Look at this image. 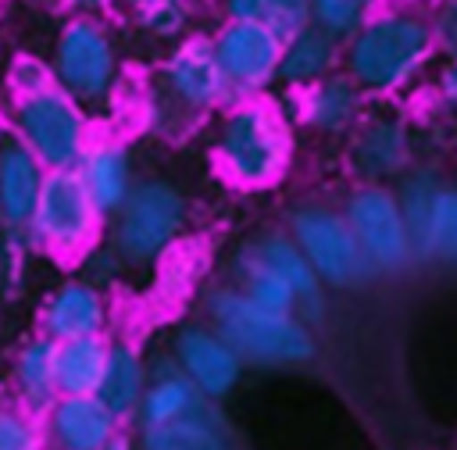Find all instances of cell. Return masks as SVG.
Returning a JSON list of instances; mask_svg holds the SVG:
<instances>
[{"label":"cell","mask_w":457,"mask_h":450,"mask_svg":"<svg viewBox=\"0 0 457 450\" xmlns=\"http://www.w3.org/2000/svg\"><path fill=\"white\" fill-rule=\"evenodd\" d=\"M7 86L14 96H32L46 86H57L54 82V68L50 61L36 57V54H14L11 64H7Z\"/></svg>","instance_id":"f546056e"},{"label":"cell","mask_w":457,"mask_h":450,"mask_svg":"<svg viewBox=\"0 0 457 450\" xmlns=\"http://www.w3.org/2000/svg\"><path fill=\"white\" fill-rule=\"evenodd\" d=\"M218 161L225 175L246 189L275 186L289 168L293 136L275 107L261 96L236 100L218 125Z\"/></svg>","instance_id":"7a4b0ae2"},{"label":"cell","mask_w":457,"mask_h":450,"mask_svg":"<svg viewBox=\"0 0 457 450\" xmlns=\"http://www.w3.org/2000/svg\"><path fill=\"white\" fill-rule=\"evenodd\" d=\"M14 136L36 154L46 171L75 168L89 146V121L82 104L61 86L32 96H14Z\"/></svg>","instance_id":"8992f818"},{"label":"cell","mask_w":457,"mask_h":450,"mask_svg":"<svg viewBox=\"0 0 457 450\" xmlns=\"http://www.w3.org/2000/svg\"><path fill=\"white\" fill-rule=\"evenodd\" d=\"M43 175L46 168L18 136L0 139V218L11 229H29L43 189Z\"/></svg>","instance_id":"2e32d148"},{"label":"cell","mask_w":457,"mask_h":450,"mask_svg":"<svg viewBox=\"0 0 457 450\" xmlns=\"http://www.w3.org/2000/svg\"><path fill=\"white\" fill-rule=\"evenodd\" d=\"M361 114H364V89L343 68H336L325 79L300 89V118L307 129H314L321 136L353 129L361 121Z\"/></svg>","instance_id":"9a60e30c"},{"label":"cell","mask_w":457,"mask_h":450,"mask_svg":"<svg viewBox=\"0 0 457 450\" xmlns=\"http://www.w3.org/2000/svg\"><path fill=\"white\" fill-rule=\"evenodd\" d=\"M343 64V43L325 36L321 29L307 25L303 32L282 39V61H278V82L289 89H307L311 82L325 79Z\"/></svg>","instance_id":"ffe728a7"},{"label":"cell","mask_w":457,"mask_h":450,"mask_svg":"<svg viewBox=\"0 0 457 450\" xmlns=\"http://www.w3.org/2000/svg\"><path fill=\"white\" fill-rule=\"evenodd\" d=\"M104 450H132V443H129L125 436H118V432H114V436H111V443H107Z\"/></svg>","instance_id":"8d00e7d4"},{"label":"cell","mask_w":457,"mask_h":450,"mask_svg":"<svg viewBox=\"0 0 457 450\" xmlns=\"http://www.w3.org/2000/svg\"><path fill=\"white\" fill-rule=\"evenodd\" d=\"M436 57L432 25L411 7L371 11L368 21L343 43V71L364 96H393L407 89Z\"/></svg>","instance_id":"6da1fadb"},{"label":"cell","mask_w":457,"mask_h":450,"mask_svg":"<svg viewBox=\"0 0 457 450\" xmlns=\"http://www.w3.org/2000/svg\"><path fill=\"white\" fill-rule=\"evenodd\" d=\"M182 225H186L182 193L161 179L139 182L114 211L111 250L118 254L121 268H146L175 243Z\"/></svg>","instance_id":"5b68a950"},{"label":"cell","mask_w":457,"mask_h":450,"mask_svg":"<svg viewBox=\"0 0 457 450\" xmlns=\"http://www.w3.org/2000/svg\"><path fill=\"white\" fill-rule=\"evenodd\" d=\"M375 7L357 4V0H311V25L321 29L325 36L346 43L371 14Z\"/></svg>","instance_id":"83f0119b"},{"label":"cell","mask_w":457,"mask_h":450,"mask_svg":"<svg viewBox=\"0 0 457 450\" xmlns=\"http://www.w3.org/2000/svg\"><path fill=\"white\" fill-rule=\"evenodd\" d=\"M54 82L82 107L104 104L118 86V43L104 14H68L50 50Z\"/></svg>","instance_id":"277c9868"},{"label":"cell","mask_w":457,"mask_h":450,"mask_svg":"<svg viewBox=\"0 0 457 450\" xmlns=\"http://www.w3.org/2000/svg\"><path fill=\"white\" fill-rule=\"evenodd\" d=\"M143 389H146V361L139 357L136 346L114 343L111 354H107V364H104V375H100V386H96L93 396L114 418H129V414L139 411Z\"/></svg>","instance_id":"603a6c76"},{"label":"cell","mask_w":457,"mask_h":450,"mask_svg":"<svg viewBox=\"0 0 457 450\" xmlns=\"http://www.w3.org/2000/svg\"><path fill=\"white\" fill-rule=\"evenodd\" d=\"M225 21H261L264 18V0H221Z\"/></svg>","instance_id":"836d02e7"},{"label":"cell","mask_w":457,"mask_h":450,"mask_svg":"<svg viewBox=\"0 0 457 450\" xmlns=\"http://www.w3.org/2000/svg\"><path fill=\"white\" fill-rule=\"evenodd\" d=\"M100 218L104 214L93 207L79 171L57 168V171L43 175V189H39L29 229L43 246L61 250V254H75L96 239Z\"/></svg>","instance_id":"ba28073f"},{"label":"cell","mask_w":457,"mask_h":450,"mask_svg":"<svg viewBox=\"0 0 457 450\" xmlns=\"http://www.w3.org/2000/svg\"><path fill=\"white\" fill-rule=\"evenodd\" d=\"M432 261L457 264V189L439 186L432 214Z\"/></svg>","instance_id":"f1b7e54d"},{"label":"cell","mask_w":457,"mask_h":450,"mask_svg":"<svg viewBox=\"0 0 457 450\" xmlns=\"http://www.w3.org/2000/svg\"><path fill=\"white\" fill-rule=\"evenodd\" d=\"M357 4H368V7H375V4H378V0H357Z\"/></svg>","instance_id":"74e56055"},{"label":"cell","mask_w":457,"mask_h":450,"mask_svg":"<svg viewBox=\"0 0 457 450\" xmlns=\"http://www.w3.org/2000/svg\"><path fill=\"white\" fill-rule=\"evenodd\" d=\"M246 246H250V254L264 268H271L296 293V318L303 325H314L325 314V293H321V282H318L311 261L296 246V239L293 236H282V232H268V236H261V239H253Z\"/></svg>","instance_id":"4fadbf2b"},{"label":"cell","mask_w":457,"mask_h":450,"mask_svg":"<svg viewBox=\"0 0 457 450\" xmlns=\"http://www.w3.org/2000/svg\"><path fill=\"white\" fill-rule=\"evenodd\" d=\"M232 100H253L278 82L282 39L264 21H225L211 36Z\"/></svg>","instance_id":"9c48e42d"},{"label":"cell","mask_w":457,"mask_h":450,"mask_svg":"<svg viewBox=\"0 0 457 450\" xmlns=\"http://www.w3.org/2000/svg\"><path fill=\"white\" fill-rule=\"evenodd\" d=\"M161 89L164 100L186 118H200L228 100V86L218 68L211 36H182L171 46L161 68Z\"/></svg>","instance_id":"8fae6325"},{"label":"cell","mask_w":457,"mask_h":450,"mask_svg":"<svg viewBox=\"0 0 457 450\" xmlns=\"http://www.w3.org/2000/svg\"><path fill=\"white\" fill-rule=\"evenodd\" d=\"M175 364L207 400L228 396L243 379V357L204 325H189L175 336Z\"/></svg>","instance_id":"7c38bea8"},{"label":"cell","mask_w":457,"mask_h":450,"mask_svg":"<svg viewBox=\"0 0 457 450\" xmlns=\"http://www.w3.org/2000/svg\"><path fill=\"white\" fill-rule=\"evenodd\" d=\"M104 321H107L104 296L93 282H82V279L64 282L43 307V336H50L54 343L96 336L104 332Z\"/></svg>","instance_id":"ac0fdd59"},{"label":"cell","mask_w":457,"mask_h":450,"mask_svg":"<svg viewBox=\"0 0 457 450\" xmlns=\"http://www.w3.org/2000/svg\"><path fill=\"white\" fill-rule=\"evenodd\" d=\"M75 171L100 214H114L132 193V157L121 143H89Z\"/></svg>","instance_id":"d6986e66"},{"label":"cell","mask_w":457,"mask_h":450,"mask_svg":"<svg viewBox=\"0 0 457 450\" xmlns=\"http://www.w3.org/2000/svg\"><path fill=\"white\" fill-rule=\"evenodd\" d=\"M136 7V21L143 32H150L154 39H182L189 36V21H193V7L189 0H132Z\"/></svg>","instance_id":"4316f807"},{"label":"cell","mask_w":457,"mask_h":450,"mask_svg":"<svg viewBox=\"0 0 457 450\" xmlns=\"http://www.w3.org/2000/svg\"><path fill=\"white\" fill-rule=\"evenodd\" d=\"M393 193H396V204L403 214V229H407L414 261H432V214H436V193H439L436 175L407 168V175L400 179V186Z\"/></svg>","instance_id":"d4e9b609"},{"label":"cell","mask_w":457,"mask_h":450,"mask_svg":"<svg viewBox=\"0 0 457 450\" xmlns=\"http://www.w3.org/2000/svg\"><path fill=\"white\" fill-rule=\"evenodd\" d=\"M436 86H439V96L450 104V111L457 114V61H443L439 75H436Z\"/></svg>","instance_id":"e575fe53"},{"label":"cell","mask_w":457,"mask_h":450,"mask_svg":"<svg viewBox=\"0 0 457 450\" xmlns=\"http://www.w3.org/2000/svg\"><path fill=\"white\" fill-rule=\"evenodd\" d=\"M289 236L311 261L318 282L336 286V289H353L375 279V268L368 264L343 211H332L321 204L296 207L289 218Z\"/></svg>","instance_id":"52a82bcc"},{"label":"cell","mask_w":457,"mask_h":450,"mask_svg":"<svg viewBox=\"0 0 457 450\" xmlns=\"http://www.w3.org/2000/svg\"><path fill=\"white\" fill-rule=\"evenodd\" d=\"M54 350L57 343L50 336L29 339L18 357H14V386L18 396L25 400V407H50L61 393H57V379H54Z\"/></svg>","instance_id":"484cf974"},{"label":"cell","mask_w":457,"mask_h":450,"mask_svg":"<svg viewBox=\"0 0 457 450\" xmlns=\"http://www.w3.org/2000/svg\"><path fill=\"white\" fill-rule=\"evenodd\" d=\"M343 218L350 221L368 264L375 268V275L382 271H403L414 254H411V239L403 229V214L396 204V193L382 182H364L346 196Z\"/></svg>","instance_id":"30bf717a"},{"label":"cell","mask_w":457,"mask_h":450,"mask_svg":"<svg viewBox=\"0 0 457 450\" xmlns=\"http://www.w3.org/2000/svg\"><path fill=\"white\" fill-rule=\"evenodd\" d=\"M350 164L361 179L382 182L393 175H403L411 164V136L400 118H368L357 121V136L350 146Z\"/></svg>","instance_id":"5bb4252c"},{"label":"cell","mask_w":457,"mask_h":450,"mask_svg":"<svg viewBox=\"0 0 457 450\" xmlns=\"http://www.w3.org/2000/svg\"><path fill=\"white\" fill-rule=\"evenodd\" d=\"M0 450H39V429L25 411L0 404Z\"/></svg>","instance_id":"1f68e13d"},{"label":"cell","mask_w":457,"mask_h":450,"mask_svg":"<svg viewBox=\"0 0 457 450\" xmlns=\"http://www.w3.org/2000/svg\"><path fill=\"white\" fill-rule=\"evenodd\" d=\"M139 446L143 450H232L214 404L164 425H146L139 436Z\"/></svg>","instance_id":"cb8c5ba5"},{"label":"cell","mask_w":457,"mask_h":450,"mask_svg":"<svg viewBox=\"0 0 457 450\" xmlns=\"http://www.w3.org/2000/svg\"><path fill=\"white\" fill-rule=\"evenodd\" d=\"M71 14H107L114 7V0H61Z\"/></svg>","instance_id":"d590c367"},{"label":"cell","mask_w":457,"mask_h":450,"mask_svg":"<svg viewBox=\"0 0 457 450\" xmlns=\"http://www.w3.org/2000/svg\"><path fill=\"white\" fill-rule=\"evenodd\" d=\"M214 332L243 357L257 364H303L314 354V332L296 314L257 307L236 286L211 293L207 300Z\"/></svg>","instance_id":"3957f363"},{"label":"cell","mask_w":457,"mask_h":450,"mask_svg":"<svg viewBox=\"0 0 457 450\" xmlns=\"http://www.w3.org/2000/svg\"><path fill=\"white\" fill-rule=\"evenodd\" d=\"M107 354H111V343L104 339V332L57 343V350H54L57 393H61V396H86V393H96L100 375H104V364H107Z\"/></svg>","instance_id":"7402d4cb"},{"label":"cell","mask_w":457,"mask_h":450,"mask_svg":"<svg viewBox=\"0 0 457 450\" xmlns=\"http://www.w3.org/2000/svg\"><path fill=\"white\" fill-rule=\"evenodd\" d=\"M278 39H289L311 25V0H264L261 18Z\"/></svg>","instance_id":"4dcf8cb0"},{"label":"cell","mask_w":457,"mask_h":450,"mask_svg":"<svg viewBox=\"0 0 457 450\" xmlns=\"http://www.w3.org/2000/svg\"><path fill=\"white\" fill-rule=\"evenodd\" d=\"M118 418L93 396H57L50 404V439L57 450H104Z\"/></svg>","instance_id":"e0dca14e"},{"label":"cell","mask_w":457,"mask_h":450,"mask_svg":"<svg viewBox=\"0 0 457 450\" xmlns=\"http://www.w3.org/2000/svg\"><path fill=\"white\" fill-rule=\"evenodd\" d=\"M207 404H214V400H207V396L182 375V368H179L175 357H171L161 371H154V382H146L136 414H139V425L146 429V425H164V421L196 414V411H204Z\"/></svg>","instance_id":"44dd1931"},{"label":"cell","mask_w":457,"mask_h":450,"mask_svg":"<svg viewBox=\"0 0 457 450\" xmlns=\"http://www.w3.org/2000/svg\"><path fill=\"white\" fill-rule=\"evenodd\" d=\"M428 25H432L436 54H443L446 61H457V0H439L428 14Z\"/></svg>","instance_id":"d6a6232c"}]
</instances>
